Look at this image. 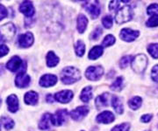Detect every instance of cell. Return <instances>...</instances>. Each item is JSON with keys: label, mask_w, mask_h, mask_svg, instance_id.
I'll return each instance as SVG.
<instances>
[{"label": "cell", "mask_w": 158, "mask_h": 131, "mask_svg": "<svg viewBox=\"0 0 158 131\" xmlns=\"http://www.w3.org/2000/svg\"><path fill=\"white\" fill-rule=\"evenodd\" d=\"M81 79V74L79 69L75 67H67L62 69L61 73V80L63 84L70 85L78 81Z\"/></svg>", "instance_id": "6da1fadb"}, {"label": "cell", "mask_w": 158, "mask_h": 131, "mask_svg": "<svg viewBox=\"0 0 158 131\" xmlns=\"http://www.w3.org/2000/svg\"><path fill=\"white\" fill-rule=\"evenodd\" d=\"M133 17V10L129 6L119 7L115 15V21L118 25L127 23Z\"/></svg>", "instance_id": "7a4b0ae2"}, {"label": "cell", "mask_w": 158, "mask_h": 131, "mask_svg": "<svg viewBox=\"0 0 158 131\" xmlns=\"http://www.w3.org/2000/svg\"><path fill=\"white\" fill-rule=\"evenodd\" d=\"M132 69L136 74H142L148 66V58L145 54H138L132 60Z\"/></svg>", "instance_id": "3957f363"}, {"label": "cell", "mask_w": 158, "mask_h": 131, "mask_svg": "<svg viewBox=\"0 0 158 131\" xmlns=\"http://www.w3.org/2000/svg\"><path fill=\"white\" fill-rule=\"evenodd\" d=\"M16 34V27L12 23H8L0 27V44L11 40Z\"/></svg>", "instance_id": "277c9868"}, {"label": "cell", "mask_w": 158, "mask_h": 131, "mask_svg": "<svg viewBox=\"0 0 158 131\" xmlns=\"http://www.w3.org/2000/svg\"><path fill=\"white\" fill-rule=\"evenodd\" d=\"M104 69L100 66H90L85 71V76L89 80L96 81L102 77Z\"/></svg>", "instance_id": "5b68a950"}, {"label": "cell", "mask_w": 158, "mask_h": 131, "mask_svg": "<svg viewBox=\"0 0 158 131\" xmlns=\"http://www.w3.org/2000/svg\"><path fill=\"white\" fill-rule=\"evenodd\" d=\"M31 78L28 74H27L25 71H20L19 74L16 75L15 78V85L19 88H26L30 84Z\"/></svg>", "instance_id": "8992f818"}, {"label": "cell", "mask_w": 158, "mask_h": 131, "mask_svg": "<svg viewBox=\"0 0 158 131\" xmlns=\"http://www.w3.org/2000/svg\"><path fill=\"white\" fill-rule=\"evenodd\" d=\"M140 35V33L138 31H135L130 28H124L120 31L119 37L122 40L126 42H132L135 40Z\"/></svg>", "instance_id": "52a82bcc"}, {"label": "cell", "mask_w": 158, "mask_h": 131, "mask_svg": "<svg viewBox=\"0 0 158 131\" xmlns=\"http://www.w3.org/2000/svg\"><path fill=\"white\" fill-rule=\"evenodd\" d=\"M34 35L30 32L20 34L19 36V38H18L19 46H20V47H22V48H27L29 46H31L34 44Z\"/></svg>", "instance_id": "ba28073f"}, {"label": "cell", "mask_w": 158, "mask_h": 131, "mask_svg": "<svg viewBox=\"0 0 158 131\" xmlns=\"http://www.w3.org/2000/svg\"><path fill=\"white\" fill-rule=\"evenodd\" d=\"M89 113V108L86 106H80L70 112V117L74 121H81Z\"/></svg>", "instance_id": "9c48e42d"}, {"label": "cell", "mask_w": 158, "mask_h": 131, "mask_svg": "<svg viewBox=\"0 0 158 131\" xmlns=\"http://www.w3.org/2000/svg\"><path fill=\"white\" fill-rule=\"evenodd\" d=\"M68 111L67 109H59L53 114V125L61 126L67 120Z\"/></svg>", "instance_id": "30bf717a"}, {"label": "cell", "mask_w": 158, "mask_h": 131, "mask_svg": "<svg viewBox=\"0 0 158 131\" xmlns=\"http://www.w3.org/2000/svg\"><path fill=\"white\" fill-rule=\"evenodd\" d=\"M57 76L55 74H44L40 79V85L43 87H49L56 84Z\"/></svg>", "instance_id": "8fae6325"}, {"label": "cell", "mask_w": 158, "mask_h": 131, "mask_svg": "<svg viewBox=\"0 0 158 131\" xmlns=\"http://www.w3.org/2000/svg\"><path fill=\"white\" fill-rule=\"evenodd\" d=\"M73 97L74 94L71 90H62L55 94V99L61 103H69Z\"/></svg>", "instance_id": "7c38bea8"}, {"label": "cell", "mask_w": 158, "mask_h": 131, "mask_svg": "<svg viewBox=\"0 0 158 131\" xmlns=\"http://www.w3.org/2000/svg\"><path fill=\"white\" fill-rule=\"evenodd\" d=\"M19 12L23 13L27 17H32L34 16V7L33 6V3L30 1H24L19 6Z\"/></svg>", "instance_id": "4fadbf2b"}, {"label": "cell", "mask_w": 158, "mask_h": 131, "mask_svg": "<svg viewBox=\"0 0 158 131\" xmlns=\"http://www.w3.org/2000/svg\"><path fill=\"white\" fill-rule=\"evenodd\" d=\"M23 65V60L19 56H13L6 63V67L11 72H17L19 69L21 68Z\"/></svg>", "instance_id": "5bb4252c"}, {"label": "cell", "mask_w": 158, "mask_h": 131, "mask_svg": "<svg viewBox=\"0 0 158 131\" xmlns=\"http://www.w3.org/2000/svg\"><path fill=\"white\" fill-rule=\"evenodd\" d=\"M85 9L89 12L92 18H97L100 15L101 8L98 4V2H93V3H88L85 5Z\"/></svg>", "instance_id": "9a60e30c"}, {"label": "cell", "mask_w": 158, "mask_h": 131, "mask_svg": "<svg viewBox=\"0 0 158 131\" xmlns=\"http://www.w3.org/2000/svg\"><path fill=\"white\" fill-rule=\"evenodd\" d=\"M53 125V114L46 113L42 115L39 122V129L40 130H48Z\"/></svg>", "instance_id": "2e32d148"}, {"label": "cell", "mask_w": 158, "mask_h": 131, "mask_svg": "<svg viewBox=\"0 0 158 131\" xmlns=\"http://www.w3.org/2000/svg\"><path fill=\"white\" fill-rule=\"evenodd\" d=\"M97 121L99 123H104V124H107V123H112L113 121L115 120V117L112 112L110 111H104L97 116Z\"/></svg>", "instance_id": "e0dca14e"}, {"label": "cell", "mask_w": 158, "mask_h": 131, "mask_svg": "<svg viewBox=\"0 0 158 131\" xmlns=\"http://www.w3.org/2000/svg\"><path fill=\"white\" fill-rule=\"evenodd\" d=\"M6 103L8 106V110L11 113H16L19 109V99L15 94H11L7 97Z\"/></svg>", "instance_id": "ac0fdd59"}, {"label": "cell", "mask_w": 158, "mask_h": 131, "mask_svg": "<svg viewBox=\"0 0 158 131\" xmlns=\"http://www.w3.org/2000/svg\"><path fill=\"white\" fill-rule=\"evenodd\" d=\"M110 94L108 93H104L100 94L99 96H98L96 98L95 101V105H96L97 108L100 109V108H106L109 105V98H110Z\"/></svg>", "instance_id": "d6986e66"}, {"label": "cell", "mask_w": 158, "mask_h": 131, "mask_svg": "<svg viewBox=\"0 0 158 131\" xmlns=\"http://www.w3.org/2000/svg\"><path fill=\"white\" fill-rule=\"evenodd\" d=\"M39 100V95L36 92L34 91H29L26 93L25 96H24V101L26 104L27 105H31V106H34L38 102Z\"/></svg>", "instance_id": "ffe728a7"}, {"label": "cell", "mask_w": 158, "mask_h": 131, "mask_svg": "<svg viewBox=\"0 0 158 131\" xmlns=\"http://www.w3.org/2000/svg\"><path fill=\"white\" fill-rule=\"evenodd\" d=\"M112 106L113 109L116 111L117 114H123L124 112V106L123 103L121 102V100L118 96H112Z\"/></svg>", "instance_id": "44dd1931"}, {"label": "cell", "mask_w": 158, "mask_h": 131, "mask_svg": "<svg viewBox=\"0 0 158 131\" xmlns=\"http://www.w3.org/2000/svg\"><path fill=\"white\" fill-rule=\"evenodd\" d=\"M77 30L80 33H84L86 28H87V25H88V19L85 17L84 14H79L77 17Z\"/></svg>", "instance_id": "7402d4cb"}, {"label": "cell", "mask_w": 158, "mask_h": 131, "mask_svg": "<svg viewBox=\"0 0 158 131\" xmlns=\"http://www.w3.org/2000/svg\"><path fill=\"white\" fill-rule=\"evenodd\" d=\"M91 99H92V87L90 86L85 87L81 92L80 100L84 102H89Z\"/></svg>", "instance_id": "603a6c76"}, {"label": "cell", "mask_w": 158, "mask_h": 131, "mask_svg": "<svg viewBox=\"0 0 158 131\" xmlns=\"http://www.w3.org/2000/svg\"><path fill=\"white\" fill-rule=\"evenodd\" d=\"M46 60H47V65L48 67H55L59 63V58L55 54L54 52H48Z\"/></svg>", "instance_id": "cb8c5ba5"}, {"label": "cell", "mask_w": 158, "mask_h": 131, "mask_svg": "<svg viewBox=\"0 0 158 131\" xmlns=\"http://www.w3.org/2000/svg\"><path fill=\"white\" fill-rule=\"evenodd\" d=\"M102 54H103V47L101 46H95L93 48L90 49L88 57L90 60H95L100 57Z\"/></svg>", "instance_id": "d4e9b609"}, {"label": "cell", "mask_w": 158, "mask_h": 131, "mask_svg": "<svg viewBox=\"0 0 158 131\" xmlns=\"http://www.w3.org/2000/svg\"><path fill=\"white\" fill-rule=\"evenodd\" d=\"M123 83H124V78L119 76V77H118L116 80L113 81V84L110 86V88L113 91H120L122 89V87H123Z\"/></svg>", "instance_id": "484cf974"}, {"label": "cell", "mask_w": 158, "mask_h": 131, "mask_svg": "<svg viewBox=\"0 0 158 131\" xmlns=\"http://www.w3.org/2000/svg\"><path fill=\"white\" fill-rule=\"evenodd\" d=\"M141 104H142V99L140 96L133 97L128 102V106L130 107V108H132L134 110L138 109L141 106Z\"/></svg>", "instance_id": "4316f807"}, {"label": "cell", "mask_w": 158, "mask_h": 131, "mask_svg": "<svg viewBox=\"0 0 158 131\" xmlns=\"http://www.w3.org/2000/svg\"><path fill=\"white\" fill-rule=\"evenodd\" d=\"M75 51H76V54L79 57L84 56L85 52V44L82 40L77 41V43L75 45Z\"/></svg>", "instance_id": "83f0119b"}, {"label": "cell", "mask_w": 158, "mask_h": 131, "mask_svg": "<svg viewBox=\"0 0 158 131\" xmlns=\"http://www.w3.org/2000/svg\"><path fill=\"white\" fill-rule=\"evenodd\" d=\"M0 121H1V123L3 124V126L5 127V129H11L14 125H15V123H14V121L10 118V117H8V116H2L1 118H0Z\"/></svg>", "instance_id": "f1b7e54d"}, {"label": "cell", "mask_w": 158, "mask_h": 131, "mask_svg": "<svg viewBox=\"0 0 158 131\" xmlns=\"http://www.w3.org/2000/svg\"><path fill=\"white\" fill-rule=\"evenodd\" d=\"M116 42V40H115V37L113 36L112 34H109L107 36L105 37L104 40L102 41V46H105V47H107V46H113V44Z\"/></svg>", "instance_id": "f546056e"}, {"label": "cell", "mask_w": 158, "mask_h": 131, "mask_svg": "<svg viewBox=\"0 0 158 131\" xmlns=\"http://www.w3.org/2000/svg\"><path fill=\"white\" fill-rule=\"evenodd\" d=\"M148 52L154 59H158V44H150L148 46Z\"/></svg>", "instance_id": "4dcf8cb0"}, {"label": "cell", "mask_w": 158, "mask_h": 131, "mask_svg": "<svg viewBox=\"0 0 158 131\" xmlns=\"http://www.w3.org/2000/svg\"><path fill=\"white\" fill-rule=\"evenodd\" d=\"M113 18L112 16H105L102 18V25H104V27L106 29H110L113 26Z\"/></svg>", "instance_id": "1f68e13d"}, {"label": "cell", "mask_w": 158, "mask_h": 131, "mask_svg": "<svg viewBox=\"0 0 158 131\" xmlns=\"http://www.w3.org/2000/svg\"><path fill=\"white\" fill-rule=\"evenodd\" d=\"M146 25L148 27H156L158 26V14L152 15L149 17V19L146 22Z\"/></svg>", "instance_id": "d6a6232c"}, {"label": "cell", "mask_w": 158, "mask_h": 131, "mask_svg": "<svg viewBox=\"0 0 158 131\" xmlns=\"http://www.w3.org/2000/svg\"><path fill=\"white\" fill-rule=\"evenodd\" d=\"M130 130V124L127 122H124L121 124L115 126L112 131H129Z\"/></svg>", "instance_id": "836d02e7"}, {"label": "cell", "mask_w": 158, "mask_h": 131, "mask_svg": "<svg viewBox=\"0 0 158 131\" xmlns=\"http://www.w3.org/2000/svg\"><path fill=\"white\" fill-rule=\"evenodd\" d=\"M131 61H132V56H130V55L124 56L119 61V66L121 68H126Z\"/></svg>", "instance_id": "e575fe53"}, {"label": "cell", "mask_w": 158, "mask_h": 131, "mask_svg": "<svg viewBox=\"0 0 158 131\" xmlns=\"http://www.w3.org/2000/svg\"><path fill=\"white\" fill-rule=\"evenodd\" d=\"M148 14L149 15H155L158 12V4H152L148 7Z\"/></svg>", "instance_id": "d590c367"}, {"label": "cell", "mask_w": 158, "mask_h": 131, "mask_svg": "<svg viewBox=\"0 0 158 131\" xmlns=\"http://www.w3.org/2000/svg\"><path fill=\"white\" fill-rule=\"evenodd\" d=\"M102 29L100 27H97L94 31H93V33H91L90 35V38H91V40H97L102 34Z\"/></svg>", "instance_id": "8d00e7d4"}, {"label": "cell", "mask_w": 158, "mask_h": 131, "mask_svg": "<svg viewBox=\"0 0 158 131\" xmlns=\"http://www.w3.org/2000/svg\"><path fill=\"white\" fill-rule=\"evenodd\" d=\"M151 79L155 82L158 83V64L156 65L152 68V71H151Z\"/></svg>", "instance_id": "74e56055"}, {"label": "cell", "mask_w": 158, "mask_h": 131, "mask_svg": "<svg viewBox=\"0 0 158 131\" xmlns=\"http://www.w3.org/2000/svg\"><path fill=\"white\" fill-rule=\"evenodd\" d=\"M119 3H121V1H112L109 5V10L111 12L118 10L119 8Z\"/></svg>", "instance_id": "f35d334b"}, {"label": "cell", "mask_w": 158, "mask_h": 131, "mask_svg": "<svg viewBox=\"0 0 158 131\" xmlns=\"http://www.w3.org/2000/svg\"><path fill=\"white\" fill-rule=\"evenodd\" d=\"M7 16H8V12H7L6 8L0 4V21L2 19H4L5 17H7Z\"/></svg>", "instance_id": "ab89813d"}, {"label": "cell", "mask_w": 158, "mask_h": 131, "mask_svg": "<svg viewBox=\"0 0 158 131\" xmlns=\"http://www.w3.org/2000/svg\"><path fill=\"white\" fill-rule=\"evenodd\" d=\"M9 52V48L6 45H0V58L6 56Z\"/></svg>", "instance_id": "60d3db41"}, {"label": "cell", "mask_w": 158, "mask_h": 131, "mask_svg": "<svg viewBox=\"0 0 158 131\" xmlns=\"http://www.w3.org/2000/svg\"><path fill=\"white\" fill-rule=\"evenodd\" d=\"M153 115L152 114H143L142 116L141 117V121H142V122H144V123H147V122H148V121H150V120L152 119Z\"/></svg>", "instance_id": "b9f144b4"}, {"label": "cell", "mask_w": 158, "mask_h": 131, "mask_svg": "<svg viewBox=\"0 0 158 131\" xmlns=\"http://www.w3.org/2000/svg\"><path fill=\"white\" fill-rule=\"evenodd\" d=\"M46 100H47V102L48 103L54 102V99H53V96L51 94H48L47 97H46Z\"/></svg>", "instance_id": "7bdbcfd3"}, {"label": "cell", "mask_w": 158, "mask_h": 131, "mask_svg": "<svg viewBox=\"0 0 158 131\" xmlns=\"http://www.w3.org/2000/svg\"><path fill=\"white\" fill-rule=\"evenodd\" d=\"M5 72V67H4V65L0 64V74H3Z\"/></svg>", "instance_id": "ee69618b"}, {"label": "cell", "mask_w": 158, "mask_h": 131, "mask_svg": "<svg viewBox=\"0 0 158 131\" xmlns=\"http://www.w3.org/2000/svg\"><path fill=\"white\" fill-rule=\"evenodd\" d=\"M1 104H2V99L0 98V106H1Z\"/></svg>", "instance_id": "f6af8a7d"}, {"label": "cell", "mask_w": 158, "mask_h": 131, "mask_svg": "<svg viewBox=\"0 0 158 131\" xmlns=\"http://www.w3.org/2000/svg\"><path fill=\"white\" fill-rule=\"evenodd\" d=\"M0 130H1V127H0Z\"/></svg>", "instance_id": "bcb514c9"}]
</instances>
